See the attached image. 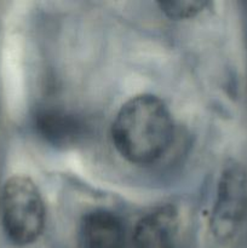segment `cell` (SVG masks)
<instances>
[{"label":"cell","instance_id":"cell-1","mask_svg":"<svg viewBox=\"0 0 247 248\" xmlns=\"http://www.w3.org/2000/svg\"><path fill=\"white\" fill-rule=\"evenodd\" d=\"M110 135L121 157L136 166H149L171 147L174 121L162 99L150 93L137 94L119 109Z\"/></svg>","mask_w":247,"mask_h":248},{"label":"cell","instance_id":"cell-5","mask_svg":"<svg viewBox=\"0 0 247 248\" xmlns=\"http://www.w3.org/2000/svg\"><path fill=\"white\" fill-rule=\"evenodd\" d=\"M81 248H125L126 232L123 220L108 210L87 212L80 222Z\"/></svg>","mask_w":247,"mask_h":248},{"label":"cell","instance_id":"cell-2","mask_svg":"<svg viewBox=\"0 0 247 248\" xmlns=\"http://www.w3.org/2000/svg\"><path fill=\"white\" fill-rule=\"evenodd\" d=\"M0 211L5 234L16 246H29L43 235L45 203L40 190L29 177L16 174L5 182Z\"/></svg>","mask_w":247,"mask_h":248},{"label":"cell","instance_id":"cell-3","mask_svg":"<svg viewBox=\"0 0 247 248\" xmlns=\"http://www.w3.org/2000/svg\"><path fill=\"white\" fill-rule=\"evenodd\" d=\"M247 218V171L241 164L228 162L218 179L208 219V232L217 244L232 241Z\"/></svg>","mask_w":247,"mask_h":248},{"label":"cell","instance_id":"cell-6","mask_svg":"<svg viewBox=\"0 0 247 248\" xmlns=\"http://www.w3.org/2000/svg\"><path fill=\"white\" fill-rule=\"evenodd\" d=\"M35 128L41 138L55 147H70L81 138L82 125L77 118L57 109H46L35 118Z\"/></svg>","mask_w":247,"mask_h":248},{"label":"cell","instance_id":"cell-4","mask_svg":"<svg viewBox=\"0 0 247 248\" xmlns=\"http://www.w3.org/2000/svg\"><path fill=\"white\" fill-rule=\"evenodd\" d=\"M178 211L172 205L155 208L140 218L133 232L136 248H176Z\"/></svg>","mask_w":247,"mask_h":248},{"label":"cell","instance_id":"cell-7","mask_svg":"<svg viewBox=\"0 0 247 248\" xmlns=\"http://www.w3.org/2000/svg\"><path fill=\"white\" fill-rule=\"evenodd\" d=\"M210 1H201V0H179V1H159L157 6L160 7L162 14L166 15L169 18L177 21H185L194 18L199 15L203 14L211 6Z\"/></svg>","mask_w":247,"mask_h":248}]
</instances>
